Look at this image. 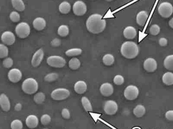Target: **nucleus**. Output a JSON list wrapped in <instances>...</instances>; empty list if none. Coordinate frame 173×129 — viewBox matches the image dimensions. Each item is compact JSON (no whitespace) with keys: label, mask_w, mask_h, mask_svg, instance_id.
Returning a JSON list of instances; mask_svg holds the SVG:
<instances>
[{"label":"nucleus","mask_w":173,"mask_h":129,"mask_svg":"<svg viewBox=\"0 0 173 129\" xmlns=\"http://www.w3.org/2000/svg\"><path fill=\"white\" fill-rule=\"evenodd\" d=\"M33 25L34 29L37 30H43L46 27V20L42 17H37L33 20Z\"/></svg>","instance_id":"obj_21"},{"label":"nucleus","mask_w":173,"mask_h":129,"mask_svg":"<svg viewBox=\"0 0 173 129\" xmlns=\"http://www.w3.org/2000/svg\"><path fill=\"white\" fill-rule=\"evenodd\" d=\"M120 52L122 56L127 59H134L139 55V48L134 42H125L121 46Z\"/></svg>","instance_id":"obj_2"},{"label":"nucleus","mask_w":173,"mask_h":129,"mask_svg":"<svg viewBox=\"0 0 173 129\" xmlns=\"http://www.w3.org/2000/svg\"><path fill=\"white\" fill-rule=\"evenodd\" d=\"M106 1H107V2H111L113 0H106Z\"/></svg>","instance_id":"obj_46"},{"label":"nucleus","mask_w":173,"mask_h":129,"mask_svg":"<svg viewBox=\"0 0 173 129\" xmlns=\"http://www.w3.org/2000/svg\"><path fill=\"white\" fill-rule=\"evenodd\" d=\"M9 18L12 22H14V23H17L20 21V14L18 13V12L13 11L10 13V15H9Z\"/></svg>","instance_id":"obj_35"},{"label":"nucleus","mask_w":173,"mask_h":129,"mask_svg":"<svg viewBox=\"0 0 173 129\" xmlns=\"http://www.w3.org/2000/svg\"><path fill=\"white\" fill-rule=\"evenodd\" d=\"M123 34L126 39L131 40L134 39L136 37L137 35V31L135 28L133 27L129 26L124 29Z\"/></svg>","instance_id":"obj_19"},{"label":"nucleus","mask_w":173,"mask_h":129,"mask_svg":"<svg viewBox=\"0 0 173 129\" xmlns=\"http://www.w3.org/2000/svg\"><path fill=\"white\" fill-rule=\"evenodd\" d=\"M47 63L52 67L61 68L65 65L66 60L61 56H53L48 57Z\"/></svg>","instance_id":"obj_6"},{"label":"nucleus","mask_w":173,"mask_h":129,"mask_svg":"<svg viewBox=\"0 0 173 129\" xmlns=\"http://www.w3.org/2000/svg\"><path fill=\"white\" fill-rule=\"evenodd\" d=\"M1 39L3 44L7 46L13 45L15 42L16 37L13 32L7 31L2 33L1 36Z\"/></svg>","instance_id":"obj_9"},{"label":"nucleus","mask_w":173,"mask_h":129,"mask_svg":"<svg viewBox=\"0 0 173 129\" xmlns=\"http://www.w3.org/2000/svg\"><path fill=\"white\" fill-rule=\"evenodd\" d=\"M10 126L11 129H22L23 123L19 119H15L12 122Z\"/></svg>","instance_id":"obj_37"},{"label":"nucleus","mask_w":173,"mask_h":129,"mask_svg":"<svg viewBox=\"0 0 173 129\" xmlns=\"http://www.w3.org/2000/svg\"><path fill=\"white\" fill-rule=\"evenodd\" d=\"M82 50L80 48H72L69 49L65 52L66 56H77L81 55Z\"/></svg>","instance_id":"obj_31"},{"label":"nucleus","mask_w":173,"mask_h":129,"mask_svg":"<svg viewBox=\"0 0 173 129\" xmlns=\"http://www.w3.org/2000/svg\"><path fill=\"white\" fill-rule=\"evenodd\" d=\"M118 110V105L116 102L112 100H108L105 103L104 111L108 115H114Z\"/></svg>","instance_id":"obj_11"},{"label":"nucleus","mask_w":173,"mask_h":129,"mask_svg":"<svg viewBox=\"0 0 173 129\" xmlns=\"http://www.w3.org/2000/svg\"><path fill=\"white\" fill-rule=\"evenodd\" d=\"M45 95L44 94L41 92H40L36 94V95H34V98H33V100L37 104H41L43 103V102H44L45 100Z\"/></svg>","instance_id":"obj_33"},{"label":"nucleus","mask_w":173,"mask_h":129,"mask_svg":"<svg viewBox=\"0 0 173 129\" xmlns=\"http://www.w3.org/2000/svg\"><path fill=\"white\" fill-rule=\"evenodd\" d=\"M69 65L70 69L75 70L80 67L81 62L77 58H73L69 61Z\"/></svg>","instance_id":"obj_28"},{"label":"nucleus","mask_w":173,"mask_h":129,"mask_svg":"<svg viewBox=\"0 0 173 129\" xmlns=\"http://www.w3.org/2000/svg\"></svg>","instance_id":"obj_48"},{"label":"nucleus","mask_w":173,"mask_h":129,"mask_svg":"<svg viewBox=\"0 0 173 129\" xmlns=\"http://www.w3.org/2000/svg\"><path fill=\"white\" fill-rule=\"evenodd\" d=\"M61 115L65 119H69L70 117V113L69 109L67 108H64L61 111Z\"/></svg>","instance_id":"obj_41"},{"label":"nucleus","mask_w":173,"mask_h":129,"mask_svg":"<svg viewBox=\"0 0 173 129\" xmlns=\"http://www.w3.org/2000/svg\"><path fill=\"white\" fill-rule=\"evenodd\" d=\"M87 11V8L84 2L78 1L73 5V11L74 15L77 16H83Z\"/></svg>","instance_id":"obj_10"},{"label":"nucleus","mask_w":173,"mask_h":129,"mask_svg":"<svg viewBox=\"0 0 173 129\" xmlns=\"http://www.w3.org/2000/svg\"><path fill=\"white\" fill-rule=\"evenodd\" d=\"M144 69L147 72L151 73L155 72L157 68V63L155 59L149 57L146 59L143 64Z\"/></svg>","instance_id":"obj_13"},{"label":"nucleus","mask_w":173,"mask_h":129,"mask_svg":"<svg viewBox=\"0 0 173 129\" xmlns=\"http://www.w3.org/2000/svg\"><path fill=\"white\" fill-rule=\"evenodd\" d=\"M9 49L7 46L4 44H0V59L6 58L8 56Z\"/></svg>","instance_id":"obj_30"},{"label":"nucleus","mask_w":173,"mask_h":129,"mask_svg":"<svg viewBox=\"0 0 173 129\" xmlns=\"http://www.w3.org/2000/svg\"><path fill=\"white\" fill-rule=\"evenodd\" d=\"M82 104L85 110L88 112H92L93 111V108L92 106L90 101L88 98L83 97L82 98Z\"/></svg>","instance_id":"obj_27"},{"label":"nucleus","mask_w":173,"mask_h":129,"mask_svg":"<svg viewBox=\"0 0 173 129\" xmlns=\"http://www.w3.org/2000/svg\"><path fill=\"white\" fill-rule=\"evenodd\" d=\"M69 95L70 92L67 89L59 88L53 90L51 94V96L54 100L61 101L67 99Z\"/></svg>","instance_id":"obj_7"},{"label":"nucleus","mask_w":173,"mask_h":129,"mask_svg":"<svg viewBox=\"0 0 173 129\" xmlns=\"http://www.w3.org/2000/svg\"><path fill=\"white\" fill-rule=\"evenodd\" d=\"M0 11H1V7H0Z\"/></svg>","instance_id":"obj_47"},{"label":"nucleus","mask_w":173,"mask_h":129,"mask_svg":"<svg viewBox=\"0 0 173 129\" xmlns=\"http://www.w3.org/2000/svg\"><path fill=\"white\" fill-rule=\"evenodd\" d=\"M139 90L135 85H130L128 86L124 91V96L128 100H134L139 96Z\"/></svg>","instance_id":"obj_8"},{"label":"nucleus","mask_w":173,"mask_h":129,"mask_svg":"<svg viewBox=\"0 0 173 129\" xmlns=\"http://www.w3.org/2000/svg\"><path fill=\"white\" fill-rule=\"evenodd\" d=\"M44 56V52L42 49H39L34 53L32 57V64L33 67H37L41 64Z\"/></svg>","instance_id":"obj_14"},{"label":"nucleus","mask_w":173,"mask_h":129,"mask_svg":"<svg viewBox=\"0 0 173 129\" xmlns=\"http://www.w3.org/2000/svg\"><path fill=\"white\" fill-rule=\"evenodd\" d=\"M159 43L160 46L165 47L167 45V40L166 38H160V39H159Z\"/></svg>","instance_id":"obj_43"},{"label":"nucleus","mask_w":173,"mask_h":129,"mask_svg":"<svg viewBox=\"0 0 173 129\" xmlns=\"http://www.w3.org/2000/svg\"><path fill=\"white\" fill-rule=\"evenodd\" d=\"M106 25V21L99 14L91 15L86 22V27L88 30L94 34L103 32L105 29Z\"/></svg>","instance_id":"obj_1"},{"label":"nucleus","mask_w":173,"mask_h":129,"mask_svg":"<svg viewBox=\"0 0 173 129\" xmlns=\"http://www.w3.org/2000/svg\"><path fill=\"white\" fill-rule=\"evenodd\" d=\"M163 66L167 70L173 71V55L166 56L163 61Z\"/></svg>","instance_id":"obj_24"},{"label":"nucleus","mask_w":173,"mask_h":129,"mask_svg":"<svg viewBox=\"0 0 173 129\" xmlns=\"http://www.w3.org/2000/svg\"><path fill=\"white\" fill-rule=\"evenodd\" d=\"M148 17V14L145 11H141L136 16V22L140 26H143L146 23Z\"/></svg>","instance_id":"obj_20"},{"label":"nucleus","mask_w":173,"mask_h":129,"mask_svg":"<svg viewBox=\"0 0 173 129\" xmlns=\"http://www.w3.org/2000/svg\"><path fill=\"white\" fill-rule=\"evenodd\" d=\"M160 32V28L159 25L156 24H152L149 29L150 34L152 36H156Z\"/></svg>","instance_id":"obj_34"},{"label":"nucleus","mask_w":173,"mask_h":129,"mask_svg":"<svg viewBox=\"0 0 173 129\" xmlns=\"http://www.w3.org/2000/svg\"><path fill=\"white\" fill-rule=\"evenodd\" d=\"M169 25L172 29H173V17L171 19L169 22Z\"/></svg>","instance_id":"obj_45"},{"label":"nucleus","mask_w":173,"mask_h":129,"mask_svg":"<svg viewBox=\"0 0 173 129\" xmlns=\"http://www.w3.org/2000/svg\"><path fill=\"white\" fill-rule=\"evenodd\" d=\"M13 7L18 12L23 11L26 9V5L23 0H11Z\"/></svg>","instance_id":"obj_22"},{"label":"nucleus","mask_w":173,"mask_h":129,"mask_svg":"<svg viewBox=\"0 0 173 129\" xmlns=\"http://www.w3.org/2000/svg\"><path fill=\"white\" fill-rule=\"evenodd\" d=\"M71 10V5L66 1L63 2L59 6V10L62 14H67Z\"/></svg>","instance_id":"obj_26"},{"label":"nucleus","mask_w":173,"mask_h":129,"mask_svg":"<svg viewBox=\"0 0 173 129\" xmlns=\"http://www.w3.org/2000/svg\"><path fill=\"white\" fill-rule=\"evenodd\" d=\"M145 113H146V109L143 105H137L133 110V113L137 118H141L145 114Z\"/></svg>","instance_id":"obj_25"},{"label":"nucleus","mask_w":173,"mask_h":129,"mask_svg":"<svg viewBox=\"0 0 173 129\" xmlns=\"http://www.w3.org/2000/svg\"><path fill=\"white\" fill-rule=\"evenodd\" d=\"M165 117L169 121H173V110L167 111L165 114Z\"/></svg>","instance_id":"obj_42"},{"label":"nucleus","mask_w":173,"mask_h":129,"mask_svg":"<svg viewBox=\"0 0 173 129\" xmlns=\"http://www.w3.org/2000/svg\"><path fill=\"white\" fill-rule=\"evenodd\" d=\"M100 91L103 96L109 97L112 95L114 89L112 84L109 83H104L100 86Z\"/></svg>","instance_id":"obj_16"},{"label":"nucleus","mask_w":173,"mask_h":129,"mask_svg":"<svg viewBox=\"0 0 173 129\" xmlns=\"http://www.w3.org/2000/svg\"><path fill=\"white\" fill-rule=\"evenodd\" d=\"M15 110L17 111H20L22 109V104L21 103H17L16 105L15 106Z\"/></svg>","instance_id":"obj_44"},{"label":"nucleus","mask_w":173,"mask_h":129,"mask_svg":"<svg viewBox=\"0 0 173 129\" xmlns=\"http://www.w3.org/2000/svg\"><path fill=\"white\" fill-rule=\"evenodd\" d=\"M58 34L61 37H66L69 34V28L66 25H61L58 27Z\"/></svg>","instance_id":"obj_32"},{"label":"nucleus","mask_w":173,"mask_h":129,"mask_svg":"<svg viewBox=\"0 0 173 129\" xmlns=\"http://www.w3.org/2000/svg\"><path fill=\"white\" fill-rule=\"evenodd\" d=\"M51 121V118L50 115L47 114H44L41 118V122L42 125H47L50 123Z\"/></svg>","instance_id":"obj_40"},{"label":"nucleus","mask_w":173,"mask_h":129,"mask_svg":"<svg viewBox=\"0 0 173 129\" xmlns=\"http://www.w3.org/2000/svg\"><path fill=\"white\" fill-rule=\"evenodd\" d=\"M124 79L123 76L120 75H117L113 78V82L115 85H120L124 83Z\"/></svg>","instance_id":"obj_39"},{"label":"nucleus","mask_w":173,"mask_h":129,"mask_svg":"<svg viewBox=\"0 0 173 129\" xmlns=\"http://www.w3.org/2000/svg\"><path fill=\"white\" fill-rule=\"evenodd\" d=\"M74 89L78 94H83L87 90V85L84 81H78L74 84Z\"/></svg>","instance_id":"obj_18"},{"label":"nucleus","mask_w":173,"mask_h":129,"mask_svg":"<svg viewBox=\"0 0 173 129\" xmlns=\"http://www.w3.org/2000/svg\"><path fill=\"white\" fill-rule=\"evenodd\" d=\"M39 85L37 81L33 78H28L24 81L22 85V90L26 94L32 95L37 92Z\"/></svg>","instance_id":"obj_3"},{"label":"nucleus","mask_w":173,"mask_h":129,"mask_svg":"<svg viewBox=\"0 0 173 129\" xmlns=\"http://www.w3.org/2000/svg\"><path fill=\"white\" fill-rule=\"evenodd\" d=\"M22 73L19 69L13 68L10 70L8 73V78L10 81L13 83H17L21 81Z\"/></svg>","instance_id":"obj_12"},{"label":"nucleus","mask_w":173,"mask_h":129,"mask_svg":"<svg viewBox=\"0 0 173 129\" xmlns=\"http://www.w3.org/2000/svg\"><path fill=\"white\" fill-rule=\"evenodd\" d=\"M15 31L19 38L25 39L29 37L30 33V27L29 23L26 22H21L17 24Z\"/></svg>","instance_id":"obj_4"},{"label":"nucleus","mask_w":173,"mask_h":129,"mask_svg":"<svg viewBox=\"0 0 173 129\" xmlns=\"http://www.w3.org/2000/svg\"><path fill=\"white\" fill-rule=\"evenodd\" d=\"M13 63H14V62H13V59L11 57H6V58H5L3 61V66L7 69L11 68L13 66Z\"/></svg>","instance_id":"obj_38"},{"label":"nucleus","mask_w":173,"mask_h":129,"mask_svg":"<svg viewBox=\"0 0 173 129\" xmlns=\"http://www.w3.org/2000/svg\"><path fill=\"white\" fill-rule=\"evenodd\" d=\"M0 106L2 109L5 112L10 110L11 108V103L7 96L5 94L0 95Z\"/></svg>","instance_id":"obj_15"},{"label":"nucleus","mask_w":173,"mask_h":129,"mask_svg":"<svg viewBox=\"0 0 173 129\" xmlns=\"http://www.w3.org/2000/svg\"><path fill=\"white\" fill-rule=\"evenodd\" d=\"M26 123L28 128L33 129L38 126L39 119L34 115H29L26 119Z\"/></svg>","instance_id":"obj_17"},{"label":"nucleus","mask_w":173,"mask_h":129,"mask_svg":"<svg viewBox=\"0 0 173 129\" xmlns=\"http://www.w3.org/2000/svg\"><path fill=\"white\" fill-rule=\"evenodd\" d=\"M58 74L56 73H49L45 77V81L47 82H53L58 78Z\"/></svg>","instance_id":"obj_36"},{"label":"nucleus","mask_w":173,"mask_h":129,"mask_svg":"<svg viewBox=\"0 0 173 129\" xmlns=\"http://www.w3.org/2000/svg\"><path fill=\"white\" fill-rule=\"evenodd\" d=\"M158 12L162 17L167 19L173 14V5L169 2H163L159 5Z\"/></svg>","instance_id":"obj_5"},{"label":"nucleus","mask_w":173,"mask_h":129,"mask_svg":"<svg viewBox=\"0 0 173 129\" xmlns=\"http://www.w3.org/2000/svg\"><path fill=\"white\" fill-rule=\"evenodd\" d=\"M162 81L167 85H173V73L167 72L165 73L162 77Z\"/></svg>","instance_id":"obj_23"},{"label":"nucleus","mask_w":173,"mask_h":129,"mask_svg":"<svg viewBox=\"0 0 173 129\" xmlns=\"http://www.w3.org/2000/svg\"><path fill=\"white\" fill-rule=\"evenodd\" d=\"M102 60L106 66H111L115 63V57L111 54H106L103 56Z\"/></svg>","instance_id":"obj_29"}]
</instances>
